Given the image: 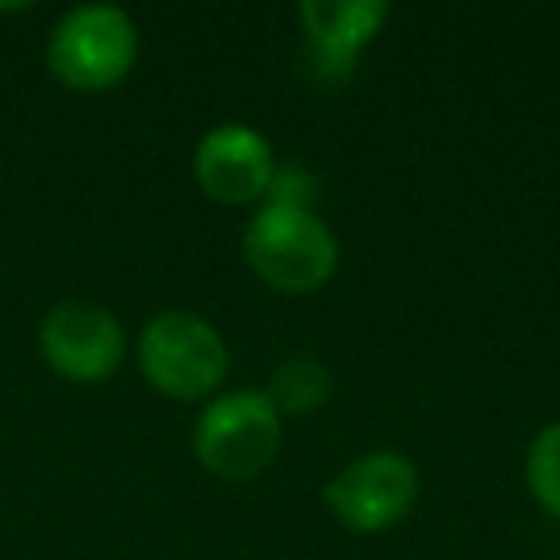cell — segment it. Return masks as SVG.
I'll return each instance as SVG.
<instances>
[{
    "label": "cell",
    "instance_id": "cell-1",
    "mask_svg": "<svg viewBox=\"0 0 560 560\" xmlns=\"http://www.w3.org/2000/svg\"><path fill=\"white\" fill-rule=\"evenodd\" d=\"M246 265L280 292H315L335 277L338 242L315 211L265 203L242 234Z\"/></svg>",
    "mask_w": 560,
    "mask_h": 560
},
{
    "label": "cell",
    "instance_id": "cell-2",
    "mask_svg": "<svg viewBox=\"0 0 560 560\" xmlns=\"http://www.w3.org/2000/svg\"><path fill=\"white\" fill-rule=\"evenodd\" d=\"M139 58V27L116 4H81L55 24L47 66L73 93H104L131 73Z\"/></svg>",
    "mask_w": 560,
    "mask_h": 560
},
{
    "label": "cell",
    "instance_id": "cell-3",
    "mask_svg": "<svg viewBox=\"0 0 560 560\" xmlns=\"http://www.w3.org/2000/svg\"><path fill=\"white\" fill-rule=\"evenodd\" d=\"M139 365L150 388L170 399H203L223 384L231 353L208 319L192 312H162L139 335Z\"/></svg>",
    "mask_w": 560,
    "mask_h": 560
},
{
    "label": "cell",
    "instance_id": "cell-4",
    "mask_svg": "<svg viewBox=\"0 0 560 560\" xmlns=\"http://www.w3.org/2000/svg\"><path fill=\"white\" fill-rule=\"evenodd\" d=\"M284 430L265 392H226L203 407L196 422V457L219 480H254L277 460Z\"/></svg>",
    "mask_w": 560,
    "mask_h": 560
},
{
    "label": "cell",
    "instance_id": "cell-5",
    "mask_svg": "<svg viewBox=\"0 0 560 560\" xmlns=\"http://www.w3.org/2000/svg\"><path fill=\"white\" fill-rule=\"evenodd\" d=\"M419 499V468L396 450H373L350 460L323 488V503L353 534L392 529Z\"/></svg>",
    "mask_w": 560,
    "mask_h": 560
},
{
    "label": "cell",
    "instance_id": "cell-6",
    "mask_svg": "<svg viewBox=\"0 0 560 560\" xmlns=\"http://www.w3.org/2000/svg\"><path fill=\"white\" fill-rule=\"evenodd\" d=\"M39 350L58 376L73 384H101L124 365L127 335L119 319L93 300H62L39 327Z\"/></svg>",
    "mask_w": 560,
    "mask_h": 560
},
{
    "label": "cell",
    "instance_id": "cell-7",
    "mask_svg": "<svg viewBox=\"0 0 560 560\" xmlns=\"http://www.w3.org/2000/svg\"><path fill=\"white\" fill-rule=\"evenodd\" d=\"M300 20L307 32V70L323 85H338L353 73L361 50L381 35L388 4L384 0H304Z\"/></svg>",
    "mask_w": 560,
    "mask_h": 560
},
{
    "label": "cell",
    "instance_id": "cell-8",
    "mask_svg": "<svg viewBox=\"0 0 560 560\" xmlns=\"http://www.w3.org/2000/svg\"><path fill=\"white\" fill-rule=\"evenodd\" d=\"M196 185L219 203H254L269 192L272 180V150L257 131L242 124L211 127L192 154Z\"/></svg>",
    "mask_w": 560,
    "mask_h": 560
},
{
    "label": "cell",
    "instance_id": "cell-9",
    "mask_svg": "<svg viewBox=\"0 0 560 560\" xmlns=\"http://www.w3.org/2000/svg\"><path fill=\"white\" fill-rule=\"evenodd\" d=\"M335 392V381H330V369L323 361L307 358V353H296V358H284L269 376V404L277 407V415H312L319 411L323 404Z\"/></svg>",
    "mask_w": 560,
    "mask_h": 560
},
{
    "label": "cell",
    "instance_id": "cell-10",
    "mask_svg": "<svg viewBox=\"0 0 560 560\" xmlns=\"http://www.w3.org/2000/svg\"><path fill=\"white\" fill-rule=\"evenodd\" d=\"M526 483L529 495L560 518V422H549L541 434L534 438L526 453Z\"/></svg>",
    "mask_w": 560,
    "mask_h": 560
},
{
    "label": "cell",
    "instance_id": "cell-11",
    "mask_svg": "<svg viewBox=\"0 0 560 560\" xmlns=\"http://www.w3.org/2000/svg\"><path fill=\"white\" fill-rule=\"evenodd\" d=\"M269 203L277 208H296V211H312L315 196H319V180L312 177L300 165H284V170H272L269 180Z\"/></svg>",
    "mask_w": 560,
    "mask_h": 560
},
{
    "label": "cell",
    "instance_id": "cell-12",
    "mask_svg": "<svg viewBox=\"0 0 560 560\" xmlns=\"http://www.w3.org/2000/svg\"><path fill=\"white\" fill-rule=\"evenodd\" d=\"M27 4H0V12H24Z\"/></svg>",
    "mask_w": 560,
    "mask_h": 560
}]
</instances>
